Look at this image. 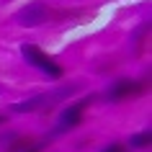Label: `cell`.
I'll return each mask as SVG.
<instances>
[{"mask_svg": "<svg viewBox=\"0 0 152 152\" xmlns=\"http://www.w3.org/2000/svg\"><path fill=\"white\" fill-rule=\"evenodd\" d=\"M21 57H23L26 64H31L36 72L47 75V77H52V80H59V77L64 75L62 64L54 62V59H52L41 47H36V44H21Z\"/></svg>", "mask_w": 152, "mask_h": 152, "instance_id": "obj_1", "label": "cell"}, {"mask_svg": "<svg viewBox=\"0 0 152 152\" xmlns=\"http://www.w3.org/2000/svg\"><path fill=\"white\" fill-rule=\"evenodd\" d=\"M16 23L23 26V28H39V26L49 23V18H52V8H49V3L44 0H34L28 5L16 10Z\"/></svg>", "mask_w": 152, "mask_h": 152, "instance_id": "obj_2", "label": "cell"}, {"mask_svg": "<svg viewBox=\"0 0 152 152\" xmlns=\"http://www.w3.org/2000/svg\"><path fill=\"white\" fill-rule=\"evenodd\" d=\"M90 101H93V96L83 98V101H77V103L64 106L62 113H59V121H57L54 134H67V132H72L75 126H80V121H83V116H85V108L90 106Z\"/></svg>", "mask_w": 152, "mask_h": 152, "instance_id": "obj_3", "label": "cell"}, {"mask_svg": "<svg viewBox=\"0 0 152 152\" xmlns=\"http://www.w3.org/2000/svg\"><path fill=\"white\" fill-rule=\"evenodd\" d=\"M147 85L139 80H132V77H119L116 83H111L108 88H106L103 98L106 101H111V103H119V101H126V98H134V96H142Z\"/></svg>", "mask_w": 152, "mask_h": 152, "instance_id": "obj_4", "label": "cell"}, {"mask_svg": "<svg viewBox=\"0 0 152 152\" xmlns=\"http://www.w3.org/2000/svg\"><path fill=\"white\" fill-rule=\"evenodd\" d=\"M47 103H49V96L39 93V96H31L26 101H21V103H13L10 108H13V113H34L36 108H44Z\"/></svg>", "mask_w": 152, "mask_h": 152, "instance_id": "obj_5", "label": "cell"}, {"mask_svg": "<svg viewBox=\"0 0 152 152\" xmlns=\"http://www.w3.org/2000/svg\"><path fill=\"white\" fill-rule=\"evenodd\" d=\"M152 144V132L150 129H142V132H137V134L129 137V147L132 150H147Z\"/></svg>", "mask_w": 152, "mask_h": 152, "instance_id": "obj_6", "label": "cell"}, {"mask_svg": "<svg viewBox=\"0 0 152 152\" xmlns=\"http://www.w3.org/2000/svg\"><path fill=\"white\" fill-rule=\"evenodd\" d=\"M98 152H126V144H121V142H111V144H106V147H101Z\"/></svg>", "mask_w": 152, "mask_h": 152, "instance_id": "obj_7", "label": "cell"}, {"mask_svg": "<svg viewBox=\"0 0 152 152\" xmlns=\"http://www.w3.org/2000/svg\"><path fill=\"white\" fill-rule=\"evenodd\" d=\"M3 124H5V116H0V126H3Z\"/></svg>", "mask_w": 152, "mask_h": 152, "instance_id": "obj_8", "label": "cell"}, {"mask_svg": "<svg viewBox=\"0 0 152 152\" xmlns=\"http://www.w3.org/2000/svg\"><path fill=\"white\" fill-rule=\"evenodd\" d=\"M0 93H3V88H0Z\"/></svg>", "mask_w": 152, "mask_h": 152, "instance_id": "obj_9", "label": "cell"}]
</instances>
